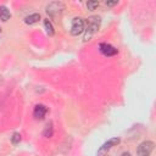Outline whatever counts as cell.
<instances>
[{
    "mask_svg": "<svg viewBox=\"0 0 156 156\" xmlns=\"http://www.w3.org/2000/svg\"><path fill=\"white\" fill-rule=\"evenodd\" d=\"M39 20H40V13H30V15H28L26 18H24V22L27 23V24H29V26H32V24H35L37 22H39Z\"/></svg>",
    "mask_w": 156,
    "mask_h": 156,
    "instance_id": "8",
    "label": "cell"
},
{
    "mask_svg": "<svg viewBox=\"0 0 156 156\" xmlns=\"http://www.w3.org/2000/svg\"><path fill=\"white\" fill-rule=\"evenodd\" d=\"M20 141H21V134H20V133H17V132H16V133H13V134H12V136H11V143H12L13 145H17Z\"/></svg>",
    "mask_w": 156,
    "mask_h": 156,
    "instance_id": "13",
    "label": "cell"
},
{
    "mask_svg": "<svg viewBox=\"0 0 156 156\" xmlns=\"http://www.w3.org/2000/svg\"><path fill=\"white\" fill-rule=\"evenodd\" d=\"M65 9H66V5H65L62 1H51V2H49V4L46 5V7H45L46 12H48L50 16H52V17L58 16L60 13H62V11H63Z\"/></svg>",
    "mask_w": 156,
    "mask_h": 156,
    "instance_id": "2",
    "label": "cell"
},
{
    "mask_svg": "<svg viewBox=\"0 0 156 156\" xmlns=\"http://www.w3.org/2000/svg\"><path fill=\"white\" fill-rule=\"evenodd\" d=\"M10 17H11V13H10L9 9L6 6H4V5H1L0 6V20L2 22H7L10 20Z\"/></svg>",
    "mask_w": 156,
    "mask_h": 156,
    "instance_id": "9",
    "label": "cell"
},
{
    "mask_svg": "<svg viewBox=\"0 0 156 156\" xmlns=\"http://www.w3.org/2000/svg\"><path fill=\"white\" fill-rule=\"evenodd\" d=\"M0 33H1V27H0Z\"/></svg>",
    "mask_w": 156,
    "mask_h": 156,
    "instance_id": "16",
    "label": "cell"
},
{
    "mask_svg": "<svg viewBox=\"0 0 156 156\" xmlns=\"http://www.w3.org/2000/svg\"><path fill=\"white\" fill-rule=\"evenodd\" d=\"M154 147H155L154 141H151V140L143 141L141 144H139V146L136 149V154H138V156H150L154 151Z\"/></svg>",
    "mask_w": 156,
    "mask_h": 156,
    "instance_id": "4",
    "label": "cell"
},
{
    "mask_svg": "<svg viewBox=\"0 0 156 156\" xmlns=\"http://www.w3.org/2000/svg\"><path fill=\"white\" fill-rule=\"evenodd\" d=\"M119 141H121V139L119 138H111V139H108L106 143H104L101 146H100V149L98 150V155L99 156H102L104 154H106L111 147H113V146H116V145H118L119 144Z\"/></svg>",
    "mask_w": 156,
    "mask_h": 156,
    "instance_id": "5",
    "label": "cell"
},
{
    "mask_svg": "<svg viewBox=\"0 0 156 156\" xmlns=\"http://www.w3.org/2000/svg\"><path fill=\"white\" fill-rule=\"evenodd\" d=\"M121 156H132V155H130L129 152H123V154H122Z\"/></svg>",
    "mask_w": 156,
    "mask_h": 156,
    "instance_id": "15",
    "label": "cell"
},
{
    "mask_svg": "<svg viewBox=\"0 0 156 156\" xmlns=\"http://www.w3.org/2000/svg\"><path fill=\"white\" fill-rule=\"evenodd\" d=\"M52 134H54V127H52V123L49 122V123L45 126L44 130H43V135H44L45 138H50V136H52Z\"/></svg>",
    "mask_w": 156,
    "mask_h": 156,
    "instance_id": "10",
    "label": "cell"
},
{
    "mask_svg": "<svg viewBox=\"0 0 156 156\" xmlns=\"http://www.w3.org/2000/svg\"><path fill=\"white\" fill-rule=\"evenodd\" d=\"M44 27H45V30H46V33L51 37V35H54L55 34V30H54V27H52V23L46 18V20H44Z\"/></svg>",
    "mask_w": 156,
    "mask_h": 156,
    "instance_id": "11",
    "label": "cell"
},
{
    "mask_svg": "<svg viewBox=\"0 0 156 156\" xmlns=\"http://www.w3.org/2000/svg\"><path fill=\"white\" fill-rule=\"evenodd\" d=\"M99 50H100V52H101L104 56H106V57L115 56V55H117V52H118V50H117L115 46H112L111 44H108V43H100Z\"/></svg>",
    "mask_w": 156,
    "mask_h": 156,
    "instance_id": "6",
    "label": "cell"
},
{
    "mask_svg": "<svg viewBox=\"0 0 156 156\" xmlns=\"http://www.w3.org/2000/svg\"><path fill=\"white\" fill-rule=\"evenodd\" d=\"M84 27H85L84 20L82 17H74L72 20V22H71V29H69V32H71L72 35L77 37V35H79V34H82L84 32Z\"/></svg>",
    "mask_w": 156,
    "mask_h": 156,
    "instance_id": "3",
    "label": "cell"
},
{
    "mask_svg": "<svg viewBox=\"0 0 156 156\" xmlns=\"http://www.w3.org/2000/svg\"><path fill=\"white\" fill-rule=\"evenodd\" d=\"M101 24V18L100 16H90L88 17L84 27V40H90L99 30Z\"/></svg>",
    "mask_w": 156,
    "mask_h": 156,
    "instance_id": "1",
    "label": "cell"
},
{
    "mask_svg": "<svg viewBox=\"0 0 156 156\" xmlns=\"http://www.w3.org/2000/svg\"><path fill=\"white\" fill-rule=\"evenodd\" d=\"M46 112H48V107H46L45 105L38 104V105H35V107H34V110H33V116H34L37 119H41V118L45 117Z\"/></svg>",
    "mask_w": 156,
    "mask_h": 156,
    "instance_id": "7",
    "label": "cell"
},
{
    "mask_svg": "<svg viewBox=\"0 0 156 156\" xmlns=\"http://www.w3.org/2000/svg\"><path fill=\"white\" fill-rule=\"evenodd\" d=\"M105 4H106L107 6H115V5L118 4V1H117V0H116V1H106Z\"/></svg>",
    "mask_w": 156,
    "mask_h": 156,
    "instance_id": "14",
    "label": "cell"
},
{
    "mask_svg": "<svg viewBox=\"0 0 156 156\" xmlns=\"http://www.w3.org/2000/svg\"><path fill=\"white\" fill-rule=\"evenodd\" d=\"M99 5H100V2L96 1V0H90V1L87 2V7H88L89 10H96V9L99 7Z\"/></svg>",
    "mask_w": 156,
    "mask_h": 156,
    "instance_id": "12",
    "label": "cell"
}]
</instances>
